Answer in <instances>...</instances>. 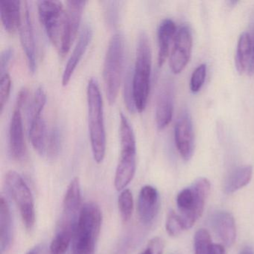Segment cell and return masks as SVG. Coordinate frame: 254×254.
Listing matches in <instances>:
<instances>
[{"label": "cell", "instance_id": "cell-8", "mask_svg": "<svg viewBox=\"0 0 254 254\" xmlns=\"http://www.w3.org/2000/svg\"><path fill=\"white\" fill-rule=\"evenodd\" d=\"M5 184L20 212L25 227L27 230H32L35 224V209L30 188L23 177L13 170L5 174Z\"/></svg>", "mask_w": 254, "mask_h": 254}, {"label": "cell", "instance_id": "cell-36", "mask_svg": "<svg viewBox=\"0 0 254 254\" xmlns=\"http://www.w3.org/2000/svg\"><path fill=\"white\" fill-rule=\"evenodd\" d=\"M26 254H41V247L38 245V246L29 250Z\"/></svg>", "mask_w": 254, "mask_h": 254}, {"label": "cell", "instance_id": "cell-4", "mask_svg": "<svg viewBox=\"0 0 254 254\" xmlns=\"http://www.w3.org/2000/svg\"><path fill=\"white\" fill-rule=\"evenodd\" d=\"M151 74V52L148 35L144 32L139 35L136 62L133 71V101L136 111L143 112L150 93Z\"/></svg>", "mask_w": 254, "mask_h": 254}, {"label": "cell", "instance_id": "cell-29", "mask_svg": "<svg viewBox=\"0 0 254 254\" xmlns=\"http://www.w3.org/2000/svg\"><path fill=\"white\" fill-rule=\"evenodd\" d=\"M206 76V66L204 64L199 65L191 74L190 80V90L193 93H197L204 84Z\"/></svg>", "mask_w": 254, "mask_h": 254}, {"label": "cell", "instance_id": "cell-10", "mask_svg": "<svg viewBox=\"0 0 254 254\" xmlns=\"http://www.w3.org/2000/svg\"><path fill=\"white\" fill-rule=\"evenodd\" d=\"M192 36L187 26H183L177 31L170 55L169 65L174 74H180L185 69L191 58Z\"/></svg>", "mask_w": 254, "mask_h": 254}, {"label": "cell", "instance_id": "cell-22", "mask_svg": "<svg viewBox=\"0 0 254 254\" xmlns=\"http://www.w3.org/2000/svg\"><path fill=\"white\" fill-rule=\"evenodd\" d=\"M252 53V41L251 35L243 32L239 37L236 50L235 64L239 74L245 73L248 70V65Z\"/></svg>", "mask_w": 254, "mask_h": 254}, {"label": "cell", "instance_id": "cell-28", "mask_svg": "<svg viewBox=\"0 0 254 254\" xmlns=\"http://www.w3.org/2000/svg\"><path fill=\"white\" fill-rule=\"evenodd\" d=\"M62 146V134L58 127H54L48 135L47 154L51 159L56 158L60 152Z\"/></svg>", "mask_w": 254, "mask_h": 254}, {"label": "cell", "instance_id": "cell-35", "mask_svg": "<svg viewBox=\"0 0 254 254\" xmlns=\"http://www.w3.org/2000/svg\"><path fill=\"white\" fill-rule=\"evenodd\" d=\"M209 254H226L224 247L219 244H212Z\"/></svg>", "mask_w": 254, "mask_h": 254}, {"label": "cell", "instance_id": "cell-31", "mask_svg": "<svg viewBox=\"0 0 254 254\" xmlns=\"http://www.w3.org/2000/svg\"><path fill=\"white\" fill-rule=\"evenodd\" d=\"M132 77H133V72L128 71L127 75H126V83H125V101H126L127 110L130 113L136 111V108H135L134 101H133Z\"/></svg>", "mask_w": 254, "mask_h": 254}, {"label": "cell", "instance_id": "cell-24", "mask_svg": "<svg viewBox=\"0 0 254 254\" xmlns=\"http://www.w3.org/2000/svg\"><path fill=\"white\" fill-rule=\"evenodd\" d=\"M133 197L129 189L123 190L118 198V207L123 222L130 221L133 212Z\"/></svg>", "mask_w": 254, "mask_h": 254}, {"label": "cell", "instance_id": "cell-14", "mask_svg": "<svg viewBox=\"0 0 254 254\" xmlns=\"http://www.w3.org/2000/svg\"><path fill=\"white\" fill-rule=\"evenodd\" d=\"M160 194L155 187L144 186L139 191L137 200V212L144 225H149L155 219L160 209Z\"/></svg>", "mask_w": 254, "mask_h": 254}, {"label": "cell", "instance_id": "cell-15", "mask_svg": "<svg viewBox=\"0 0 254 254\" xmlns=\"http://www.w3.org/2000/svg\"><path fill=\"white\" fill-rule=\"evenodd\" d=\"M92 37H93L92 28L89 25H86L81 30L76 46H75L70 58L68 60L64 70L63 75H62V85L64 87H66L69 84V81L73 75L74 71L75 70L78 64L81 62L83 56L87 50V47L91 41Z\"/></svg>", "mask_w": 254, "mask_h": 254}, {"label": "cell", "instance_id": "cell-23", "mask_svg": "<svg viewBox=\"0 0 254 254\" xmlns=\"http://www.w3.org/2000/svg\"><path fill=\"white\" fill-rule=\"evenodd\" d=\"M87 4L86 1H67L68 20H69V28H70L71 35L72 40L76 38L77 32L79 29L80 23L81 21V17L83 15L84 7Z\"/></svg>", "mask_w": 254, "mask_h": 254}, {"label": "cell", "instance_id": "cell-33", "mask_svg": "<svg viewBox=\"0 0 254 254\" xmlns=\"http://www.w3.org/2000/svg\"><path fill=\"white\" fill-rule=\"evenodd\" d=\"M13 57V50L6 49L2 52L0 58V75L8 73V65Z\"/></svg>", "mask_w": 254, "mask_h": 254}, {"label": "cell", "instance_id": "cell-17", "mask_svg": "<svg viewBox=\"0 0 254 254\" xmlns=\"http://www.w3.org/2000/svg\"><path fill=\"white\" fill-rule=\"evenodd\" d=\"M42 114H35L28 116L29 120V136L31 143L35 151L44 156L47 154V144L48 135L47 126Z\"/></svg>", "mask_w": 254, "mask_h": 254}, {"label": "cell", "instance_id": "cell-30", "mask_svg": "<svg viewBox=\"0 0 254 254\" xmlns=\"http://www.w3.org/2000/svg\"><path fill=\"white\" fill-rule=\"evenodd\" d=\"M0 109L1 113H2L11 93V78L8 73L3 74L0 75Z\"/></svg>", "mask_w": 254, "mask_h": 254}, {"label": "cell", "instance_id": "cell-9", "mask_svg": "<svg viewBox=\"0 0 254 254\" xmlns=\"http://www.w3.org/2000/svg\"><path fill=\"white\" fill-rule=\"evenodd\" d=\"M28 97L29 94L26 92L20 91L18 93L10 122L9 150L11 157L16 160H23L26 154L22 108L27 102Z\"/></svg>", "mask_w": 254, "mask_h": 254}, {"label": "cell", "instance_id": "cell-27", "mask_svg": "<svg viewBox=\"0 0 254 254\" xmlns=\"http://www.w3.org/2000/svg\"><path fill=\"white\" fill-rule=\"evenodd\" d=\"M166 230L168 234L172 237L179 236L184 230V222L181 215H178L175 211L171 210L168 214L166 218Z\"/></svg>", "mask_w": 254, "mask_h": 254}, {"label": "cell", "instance_id": "cell-6", "mask_svg": "<svg viewBox=\"0 0 254 254\" xmlns=\"http://www.w3.org/2000/svg\"><path fill=\"white\" fill-rule=\"evenodd\" d=\"M210 188L209 180L199 178L191 186L178 193L176 198L177 206L185 230L191 228L201 217Z\"/></svg>", "mask_w": 254, "mask_h": 254}, {"label": "cell", "instance_id": "cell-32", "mask_svg": "<svg viewBox=\"0 0 254 254\" xmlns=\"http://www.w3.org/2000/svg\"><path fill=\"white\" fill-rule=\"evenodd\" d=\"M164 248V241L157 236L148 242V245L141 254H163Z\"/></svg>", "mask_w": 254, "mask_h": 254}, {"label": "cell", "instance_id": "cell-1", "mask_svg": "<svg viewBox=\"0 0 254 254\" xmlns=\"http://www.w3.org/2000/svg\"><path fill=\"white\" fill-rule=\"evenodd\" d=\"M40 20L50 42L60 56H66L73 42L67 12L58 1H39L38 2Z\"/></svg>", "mask_w": 254, "mask_h": 254}, {"label": "cell", "instance_id": "cell-25", "mask_svg": "<svg viewBox=\"0 0 254 254\" xmlns=\"http://www.w3.org/2000/svg\"><path fill=\"white\" fill-rule=\"evenodd\" d=\"M73 236L69 233L56 232L50 247V254H66L72 245Z\"/></svg>", "mask_w": 254, "mask_h": 254}, {"label": "cell", "instance_id": "cell-7", "mask_svg": "<svg viewBox=\"0 0 254 254\" xmlns=\"http://www.w3.org/2000/svg\"><path fill=\"white\" fill-rule=\"evenodd\" d=\"M124 39L120 33L110 41L104 64L103 78L107 98L111 105L117 100L124 63Z\"/></svg>", "mask_w": 254, "mask_h": 254}, {"label": "cell", "instance_id": "cell-26", "mask_svg": "<svg viewBox=\"0 0 254 254\" xmlns=\"http://www.w3.org/2000/svg\"><path fill=\"white\" fill-rule=\"evenodd\" d=\"M212 244L209 232L205 229H200L194 234V254H209Z\"/></svg>", "mask_w": 254, "mask_h": 254}, {"label": "cell", "instance_id": "cell-11", "mask_svg": "<svg viewBox=\"0 0 254 254\" xmlns=\"http://www.w3.org/2000/svg\"><path fill=\"white\" fill-rule=\"evenodd\" d=\"M175 142L181 157L185 161H189L194 154V135L191 118L187 111L181 113L177 120Z\"/></svg>", "mask_w": 254, "mask_h": 254}, {"label": "cell", "instance_id": "cell-2", "mask_svg": "<svg viewBox=\"0 0 254 254\" xmlns=\"http://www.w3.org/2000/svg\"><path fill=\"white\" fill-rule=\"evenodd\" d=\"M102 214L99 205H82L72 241V254H95L100 234Z\"/></svg>", "mask_w": 254, "mask_h": 254}, {"label": "cell", "instance_id": "cell-34", "mask_svg": "<svg viewBox=\"0 0 254 254\" xmlns=\"http://www.w3.org/2000/svg\"><path fill=\"white\" fill-rule=\"evenodd\" d=\"M251 41H252V53H251V60H250L249 65H248L247 73L249 75H254V30L253 35H251Z\"/></svg>", "mask_w": 254, "mask_h": 254}, {"label": "cell", "instance_id": "cell-19", "mask_svg": "<svg viewBox=\"0 0 254 254\" xmlns=\"http://www.w3.org/2000/svg\"><path fill=\"white\" fill-rule=\"evenodd\" d=\"M13 241V222L8 201L3 195L0 199V247L1 254L8 253Z\"/></svg>", "mask_w": 254, "mask_h": 254}, {"label": "cell", "instance_id": "cell-5", "mask_svg": "<svg viewBox=\"0 0 254 254\" xmlns=\"http://www.w3.org/2000/svg\"><path fill=\"white\" fill-rule=\"evenodd\" d=\"M120 160L116 170L114 187L118 191L126 190L131 182L136 169V145L133 128L127 117L120 114Z\"/></svg>", "mask_w": 254, "mask_h": 254}, {"label": "cell", "instance_id": "cell-20", "mask_svg": "<svg viewBox=\"0 0 254 254\" xmlns=\"http://www.w3.org/2000/svg\"><path fill=\"white\" fill-rule=\"evenodd\" d=\"M177 31L176 25L171 19L163 20L159 26L157 31L159 48L157 63L160 67L163 66L169 56L171 42L175 38Z\"/></svg>", "mask_w": 254, "mask_h": 254}, {"label": "cell", "instance_id": "cell-12", "mask_svg": "<svg viewBox=\"0 0 254 254\" xmlns=\"http://www.w3.org/2000/svg\"><path fill=\"white\" fill-rule=\"evenodd\" d=\"M175 87L171 81L162 84L156 105V124L159 130L168 127L173 117Z\"/></svg>", "mask_w": 254, "mask_h": 254}, {"label": "cell", "instance_id": "cell-16", "mask_svg": "<svg viewBox=\"0 0 254 254\" xmlns=\"http://www.w3.org/2000/svg\"><path fill=\"white\" fill-rule=\"evenodd\" d=\"M211 226L217 236L227 247H231L236 239L234 218L227 211H218L211 217Z\"/></svg>", "mask_w": 254, "mask_h": 254}, {"label": "cell", "instance_id": "cell-21", "mask_svg": "<svg viewBox=\"0 0 254 254\" xmlns=\"http://www.w3.org/2000/svg\"><path fill=\"white\" fill-rule=\"evenodd\" d=\"M253 168L251 166H242L235 169L226 181L224 191L226 194H232L246 187L251 181Z\"/></svg>", "mask_w": 254, "mask_h": 254}, {"label": "cell", "instance_id": "cell-18", "mask_svg": "<svg viewBox=\"0 0 254 254\" xmlns=\"http://www.w3.org/2000/svg\"><path fill=\"white\" fill-rule=\"evenodd\" d=\"M22 2L14 0L0 2V14L2 26L8 33H15L20 29L22 20Z\"/></svg>", "mask_w": 254, "mask_h": 254}, {"label": "cell", "instance_id": "cell-37", "mask_svg": "<svg viewBox=\"0 0 254 254\" xmlns=\"http://www.w3.org/2000/svg\"><path fill=\"white\" fill-rule=\"evenodd\" d=\"M239 254H254V252L251 248H245L239 253Z\"/></svg>", "mask_w": 254, "mask_h": 254}, {"label": "cell", "instance_id": "cell-3", "mask_svg": "<svg viewBox=\"0 0 254 254\" xmlns=\"http://www.w3.org/2000/svg\"><path fill=\"white\" fill-rule=\"evenodd\" d=\"M88 126L93 159L102 163L106 152V133L104 123L103 102L97 81L92 78L87 85Z\"/></svg>", "mask_w": 254, "mask_h": 254}, {"label": "cell", "instance_id": "cell-13", "mask_svg": "<svg viewBox=\"0 0 254 254\" xmlns=\"http://www.w3.org/2000/svg\"><path fill=\"white\" fill-rule=\"evenodd\" d=\"M19 31L22 47L27 59L29 70L34 73L36 70V51L33 24L28 2H25L24 5H22L21 24Z\"/></svg>", "mask_w": 254, "mask_h": 254}]
</instances>
